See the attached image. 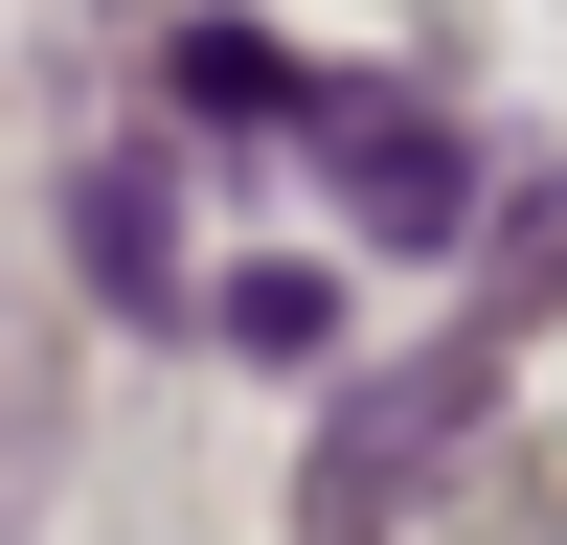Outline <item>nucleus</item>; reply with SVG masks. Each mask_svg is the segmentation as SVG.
I'll return each instance as SVG.
<instances>
[{"instance_id": "obj_1", "label": "nucleus", "mask_w": 567, "mask_h": 545, "mask_svg": "<svg viewBox=\"0 0 567 545\" xmlns=\"http://www.w3.org/2000/svg\"><path fill=\"white\" fill-rule=\"evenodd\" d=\"M477 409H499V341H409L386 387H341V409H318V477H296V523H318V545H386Z\"/></svg>"}, {"instance_id": "obj_2", "label": "nucleus", "mask_w": 567, "mask_h": 545, "mask_svg": "<svg viewBox=\"0 0 567 545\" xmlns=\"http://www.w3.org/2000/svg\"><path fill=\"white\" fill-rule=\"evenodd\" d=\"M296 136L341 160V227H386V250H454V227H477V136L409 114V91H318Z\"/></svg>"}, {"instance_id": "obj_3", "label": "nucleus", "mask_w": 567, "mask_h": 545, "mask_svg": "<svg viewBox=\"0 0 567 545\" xmlns=\"http://www.w3.org/2000/svg\"><path fill=\"white\" fill-rule=\"evenodd\" d=\"M69 272L114 318H182V160H69Z\"/></svg>"}, {"instance_id": "obj_4", "label": "nucleus", "mask_w": 567, "mask_h": 545, "mask_svg": "<svg viewBox=\"0 0 567 545\" xmlns=\"http://www.w3.org/2000/svg\"><path fill=\"white\" fill-rule=\"evenodd\" d=\"M567 296V182H523V205H499V250H477V296H454V341H499L523 363V318Z\"/></svg>"}, {"instance_id": "obj_5", "label": "nucleus", "mask_w": 567, "mask_h": 545, "mask_svg": "<svg viewBox=\"0 0 567 545\" xmlns=\"http://www.w3.org/2000/svg\"><path fill=\"white\" fill-rule=\"evenodd\" d=\"M182 114H227V136H296V114H318V69H296V45H250V23H182Z\"/></svg>"}, {"instance_id": "obj_6", "label": "nucleus", "mask_w": 567, "mask_h": 545, "mask_svg": "<svg viewBox=\"0 0 567 545\" xmlns=\"http://www.w3.org/2000/svg\"><path fill=\"white\" fill-rule=\"evenodd\" d=\"M205 341H227V363H318V341H341V272H296V250H272V272H227V296H205Z\"/></svg>"}]
</instances>
